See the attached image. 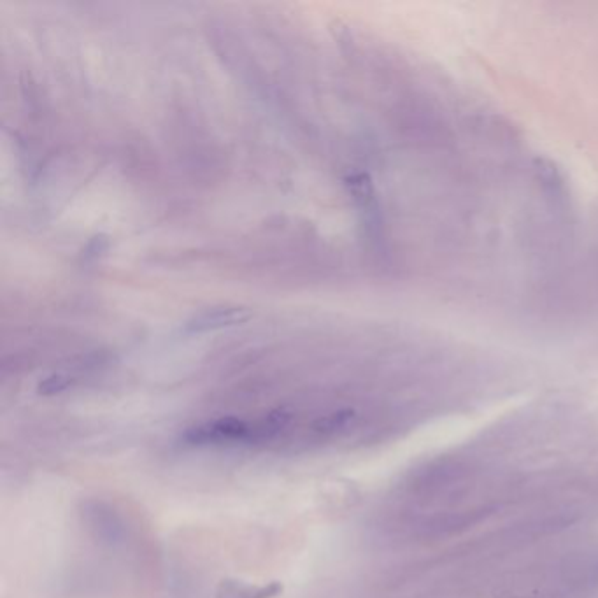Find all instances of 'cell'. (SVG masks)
Instances as JSON below:
<instances>
[{
    "instance_id": "3957f363",
    "label": "cell",
    "mask_w": 598,
    "mask_h": 598,
    "mask_svg": "<svg viewBox=\"0 0 598 598\" xmlns=\"http://www.w3.org/2000/svg\"><path fill=\"white\" fill-rule=\"evenodd\" d=\"M283 593V584L274 581L267 584H248L227 579L218 586L216 598H278Z\"/></svg>"
},
{
    "instance_id": "5b68a950",
    "label": "cell",
    "mask_w": 598,
    "mask_h": 598,
    "mask_svg": "<svg viewBox=\"0 0 598 598\" xmlns=\"http://www.w3.org/2000/svg\"><path fill=\"white\" fill-rule=\"evenodd\" d=\"M72 385V379L67 378L64 374H53L50 378L44 379L39 383V393L41 395H46V397H50V395H57V393H62Z\"/></svg>"
},
{
    "instance_id": "277c9868",
    "label": "cell",
    "mask_w": 598,
    "mask_h": 598,
    "mask_svg": "<svg viewBox=\"0 0 598 598\" xmlns=\"http://www.w3.org/2000/svg\"><path fill=\"white\" fill-rule=\"evenodd\" d=\"M353 416H355V413L351 409H342L337 413L328 414L325 418H320L314 423V430L323 435L335 434L337 430L346 427L349 421L353 420Z\"/></svg>"
},
{
    "instance_id": "7a4b0ae2",
    "label": "cell",
    "mask_w": 598,
    "mask_h": 598,
    "mask_svg": "<svg viewBox=\"0 0 598 598\" xmlns=\"http://www.w3.org/2000/svg\"><path fill=\"white\" fill-rule=\"evenodd\" d=\"M253 313L248 307H216L206 313L193 316L192 320L186 321L185 330L188 334H202V332H213L221 328L243 325L250 320Z\"/></svg>"
},
{
    "instance_id": "6da1fadb",
    "label": "cell",
    "mask_w": 598,
    "mask_h": 598,
    "mask_svg": "<svg viewBox=\"0 0 598 598\" xmlns=\"http://www.w3.org/2000/svg\"><path fill=\"white\" fill-rule=\"evenodd\" d=\"M186 444L192 446H239L251 444L253 423L234 416L206 421L197 427L188 428L183 435Z\"/></svg>"
}]
</instances>
